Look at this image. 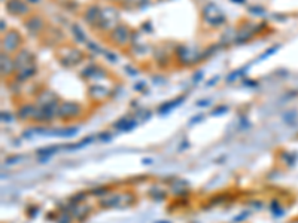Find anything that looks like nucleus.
<instances>
[{"label": "nucleus", "instance_id": "1", "mask_svg": "<svg viewBox=\"0 0 298 223\" xmlns=\"http://www.w3.org/2000/svg\"><path fill=\"white\" fill-rule=\"evenodd\" d=\"M55 58L61 66L73 67V66H78L84 61L85 54L81 49L74 48L73 45H70V43H61V46H58L57 51H55Z\"/></svg>", "mask_w": 298, "mask_h": 223}, {"label": "nucleus", "instance_id": "2", "mask_svg": "<svg viewBox=\"0 0 298 223\" xmlns=\"http://www.w3.org/2000/svg\"><path fill=\"white\" fill-rule=\"evenodd\" d=\"M23 45V36L18 30H8L2 36V52L6 54H17L21 49Z\"/></svg>", "mask_w": 298, "mask_h": 223}, {"label": "nucleus", "instance_id": "3", "mask_svg": "<svg viewBox=\"0 0 298 223\" xmlns=\"http://www.w3.org/2000/svg\"><path fill=\"white\" fill-rule=\"evenodd\" d=\"M109 39H111L112 45H115L116 48H124L127 46L128 42H131L133 37V32L128 26L125 24H118L111 33H109Z\"/></svg>", "mask_w": 298, "mask_h": 223}, {"label": "nucleus", "instance_id": "4", "mask_svg": "<svg viewBox=\"0 0 298 223\" xmlns=\"http://www.w3.org/2000/svg\"><path fill=\"white\" fill-rule=\"evenodd\" d=\"M201 17H203V21H206V24L210 27H219V26H224L227 21L224 14H221V11L213 3H207L204 6Z\"/></svg>", "mask_w": 298, "mask_h": 223}, {"label": "nucleus", "instance_id": "5", "mask_svg": "<svg viewBox=\"0 0 298 223\" xmlns=\"http://www.w3.org/2000/svg\"><path fill=\"white\" fill-rule=\"evenodd\" d=\"M116 26H118V12H115L112 8H103L99 23L94 29L103 30V32H112Z\"/></svg>", "mask_w": 298, "mask_h": 223}, {"label": "nucleus", "instance_id": "6", "mask_svg": "<svg viewBox=\"0 0 298 223\" xmlns=\"http://www.w3.org/2000/svg\"><path fill=\"white\" fill-rule=\"evenodd\" d=\"M81 113H82L81 104L74 101H63L57 109V116L63 121H73Z\"/></svg>", "mask_w": 298, "mask_h": 223}, {"label": "nucleus", "instance_id": "7", "mask_svg": "<svg viewBox=\"0 0 298 223\" xmlns=\"http://www.w3.org/2000/svg\"><path fill=\"white\" fill-rule=\"evenodd\" d=\"M24 27L27 29V32L32 36L42 35L46 30V23L45 18L39 14H30L26 20H24Z\"/></svg>", "mask_w": 298, "mask_h": 223}, {"label": "nucleus", "instance_id": "8", "mask_svg": "<svg viewBox=\"0 0 298 223\" xmlns=\"http://www.w3.org/2000/svg\"><path fill=\"white\" fill-rule=\"evenodd\" d=\"M6 12L14 17H29L30 15V5L26 0H8L6 2Z\"/></svg>", "mask_w": 298, "mask_h": 223}, {"label": "nucleus", "instance_id": "9", "mask_svg": "<svg viewBox=\"0 0 298 223\" xmlns=\"http://www.w3.org/2000/svg\"><path fill=\"white\" fill-rule=\"evenodd\" d=\"M100 14H102V8L93 3V5H90V6L85 8V11H84V20H85L87 24H90L94 29L97 26V23H99Z\"/></svg>", "mask_w": 298, "mask_h": 223}, {"label": "nucleus", "instance_id": "10", "mask_svg": "<svg viewBox=\"0 0 298 223\" xmlns=\"http://www.w3.org/2000/svg\"><path fill=\"white\" fill-rule=\"evenodd\" d=\"M17 73V66H15V60L12 58L11 54L2 52V74L5 77H9L11 74Z\"/></svg>", "mask_w": 298, "mask_h": 223}, {"label": "nucleus", "instance_id": "11", "mask_svg": "<svg viewBox=\"0 0 298 223\" xmlns=\"http://www.w3.org/2000/svg\"><path fill=\"white\" fill-rule=\"evenodd\" d=\"M88 95L93 98V100H108L112 95V91L106 86H91L88 89Z\"/></svg>", "mask_w": 298, "mask_h": 223}, {"label": "nucleus", "instance_id": "12", "mask_svg": "<svg viewBox=\"0 0 298 223\" xmlns=\"http://www.w3.org/2000/svg\"><path fill=\"white\" fill-rule=\"evenodd\" d=\"M118 204H119V193L108 192V193H105V195L99 199V205H102L103 208L118 207Z\"/></svg>", "mask_w": 298, "mask_h": 223}, {"label": "nucleus", "instance_id": "13", "mask_svg": "<svg viewBox=\"0 0 298 223\" xmlns=\"http://www.w3.org/2000/svg\"><path fill=\"white\" fill-rule=\"evenodd\" d=\"M69 213L72 214V217L73 219H81V220H84L90 213H91V208L88 207V205H85V204H81V202H78V204H74L73 207L69 210Z\"/></svg>", "mask_w": 298, "mask_h": 223}, {"label": "nucleus", "instance_id": "14", "mask_svg": "<svg viewBox=\"0 0 298 223\" xmlns=\"http://www.w3.org/2000/svg\"><path fill=\"white\" fill-rule=\"evenodd\" d=\"M37 73V64H32V66H27V67H23L20 70H17L15 73V79L20 80V82H26L29 79H32L35 74Z\"/></svg>", "mask_w": 298, "mask_h": 223}, {"label": "nucleus", "instance_id": "15", "mask_svg": "<svg viewBox=\"0 0 298 223\" xmlns=\"http://www.w3.org/2000/svg\"><path fill=\"white\" fill-rule=\"evenodd\" d=\"M35 113H36V107L32 106V104H29V103L20 106V109H18V116L21 119H33Z\"/></svg>", "mask_w": 298, "mask_h": 223}, {"label": "nucleus", "instance_id": "16", "mask_svg": "<svg viewBox=\"0 0 298 223\" xmlns=\"http://www.w3.org/2000/svg\"><path fill=\"white\" fill-rule=\"evenodd\" d=\"M136 202V196L130 192L127 193H119V204L118 207H130Z\"/></svg>", "mask_w": 298, "mask_h": 223}, {"label": "nucleus", "instance_id": "17", "mask_svg": "<svg viewBox=\"0 0 298 223\" xmlns=\"http://www.w3.org/2000/svg\"><path fill=\"white\" fill-rule=\"evenodd\" d=\"M72 32H73L74 37L78 39V42H82V43H85V42H87V35L84 33V30H82L79 26L73 24V26H72Z\"/></svg>", "mask_w": 298, "mask_h": 223}, {"label": "nucleus", "instance_id": "18", "mask_svg": "<svg viewBox=\"0 0 298 223\" xmlns=\"http://www.w3.org/2000/svg\"><path fill=\"white\" fill-rule=\"evenodd\" d=\"M26 2H27L29 5H36V3H39L40 0H26Z\"/></svg>", "mask_w": 298, "mask_h": 223}, {"label": "nucleus", "instance_id": "19", "mask_svg": "<svg viewBox=\"0 0 298 223\" xmlns=\"http://www.w3.org/2000/svg\"><path fill=\"white\" fill-rule=\"evenodd\" d=\"M109 2H113V3H118V2H122V0H109Z\"/></svg>", "mask_w": 298, "mask_h": 223}, {"label": "nucleus", "instance_id": "20", "mask_svg": "<svg viewBox=\"0 0 298 223\" xmlns=\"http://www.w3.org/2000/svg\"><path fill=\"white\" fill-rule=\"evenodd\" d=\"M163 223H166V222H163Z\"/></svg>", "mask_w": 298, "mask_h": 223}]
</instances>
